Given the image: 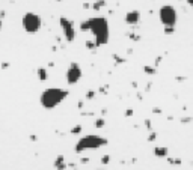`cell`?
<instances>
[{
  "mask_svg": "<svg viewBox=\"0 0 193 170\" xmlns=\"http://www.w3.org/2000/svg\"><path fill=\"white\" fill-rule=\"evenodd\" d=\"M109 163H110V155H103L101 157V164L103 166H107Z\"/></svg>",
  "mask_w": 193,
  "mask_h": 170,
  "instance_id": "ac0fdd59",
  "label": "cell"
},
{
  "mask_svg": "<svg viewBox=\"0 0 193 170\" xmlns=\"http://www.w3.org/2000/svg\"><path fill=\"white\" fill-rule=\"evenodd\" d=\"M59 24H60V29H62V33H64V38L68 41V42H73L76 39V29H74V23L67 18V17H60L59 18Z\"/></svg>",
  "mask_w": 193,
  "mask_h": 170,
  "instance_id": "52a82bcc",
  "label": "cell"
},
{
  "mask_svg": "<svg viewBox=\"0 0 193 170\" xmlns=\"http://www.w3.org/2000/svg\"><path fill=\"white\" fill-rule=\"evenodd\" d=\"M145 127H146V129H148L150 132L153 131V127H151V121H150V119H145Z\"/></svg>",
  "mask_w": 193,
  "mask_h": 170,
  "instance_id": "603a6c76",
  "label": "cell"
},
{
  "mask_svg": "<svg viewBox=\"0 0 193 170\" xmlns=\"http://www.w3.org/2000/svg\"><path fill=\"white\" fill-rule=\"evenodd\" d=\"M81 131H83V127H81L80 124H76L74 127L70 129V134H73V135H78V134H81Z\"/></svg>",
  "mask_w": 193,
  "mask_h": 170,
  "instance_id": "7c38bea8",
  "label": "cell"
},
{
  "mask_svg": "<svg viewBox=\"0 0 193 170\" xmlns=\"http://www.w3.org/2000/svg\"><path fill=\"white\" fill-rule=\"evenodd\" d=\"M106 145H107V138H104L98 134H86L76 143L74 151L77 154H81L84 151H95V149L106 146Z\"/></svg>",
  "mask_w": 193,
  "mask_h": 170,
  "instance_id": "3957f363",
  "label": "cell"
},
{
  "mask_svg": "<svg viewBox=\"0 0 193 170\" xmlns=\"http://www.w3.org/2000/svg\"><path fill=\"white\" fill-rule=\"evenodd\" d=\"M155 138H157V134H155L154 131H151V132H150V135H148V138H146V140H148V142H154Z\"/></svg>",
  "mask_w": 193,
  "mask_h": 170,
  "instance_id": "7402d4cb",
  "label": "cell"
},
{
  "mask_svg": "<svg viewBox=\"0 0 193 170\" xmlns=\"http://www.w3.org/2000/svg\"><path fill=\"white\" fill-rule=\"evenodd\" d=\"M53 166H54V169H56V170H67V169H68V164H67V161H65V157H64V155H57V157L54 158Z\"/></svg>",
  "mask_w": 193,
  "mask_h": 170,
  "instance_id": "9c48e42d",
  "label": "cell"
},
{
  "mask_svg": "<svg viewBox=\"0 0 193 170\" xmlns=\"http://www.w3.org/2000/svg\"><path fill=\"white\" fill-rule=\"evenodd\" d=\"M158 18H160V23L166 27H175L177 26V21H178V12L174 6L171 5H163L160 9H158Z\"/></svg>",
  "mask_w": 193,
  "mask_h": 170,
  "instance_id": "277c9868",
  "label": "cell"
},
{
  "mask_svg": "<svg viewBox=\"0 0 193 170\" xmlns=\"http://www.w3.org/2000/svg\"><path fill=\"white\" fill-rule=\"evenodd\" d=\"M2 26H3V20L0 18V30H2Z\"/></svg>",
  "mask_w": 193,
  "mask_h": 170,
  "instance_id": "f546056e",
  "label": "cell"
},
{
  "mask_svg": "<svg viewBox=\"0 0 193 170\" xmlns=\"http://www.w3.org/2000/svg\"><path fill=\"white\" fill-rule=\"evenodd\" d=\"M143 72H145V74H148V75H155L157 69H155V66H151V65H145V66H143Z\"/></svg>",
  "mask_w": 193,
  "mask_h": 170,
  "instance_id": "4fadbf2b",
  "label": "cell"
},
{
  "mask_svg": "<svg viewBox=\"0 0 193 170\" xmlns=\"http://www.w3.org/2000/svg\"><path fill=\"white\" fill-rule=\"evenodd\" d=\"M95 95H97V92H95V90H88V92H86L84 99H88V101H89V99H94V98H95Z\"/></svg>",
  "mask_w": 193,
  "mask_h": 170,
  "instance_id": "e0dca14e",
  "label": "cell"
},
{
  "mask_svg": "<svg viewBox=\"0 0 193 170\" xmlns=\"http://www.w3.org/2000/svg\"><path fill=\"white\" fill-rule=\"evenodd\" d=\"M30 140H32V142H36V140H38L36 134H30Z\"/></svg>",
  "mask_w": 193,
  "mask_h": 170,
  "instance_id": "4316f807",
  "label": "cell"
},
{
  "mask_svg": "<svg viewBox=\"0 0 193 170\" xmlns=\"http://www.w3.org/2000/svg\"><path fill=\"white\" fill-rule=\"evenodd\" d=\"M163 32H164V35H172V33H175V27H163Z\"/></svg>",
  "mask_w": 193,
  "mask_h": 170,
  "instance_id": "d6986e66",
  "label": "cell"
},
{
  "mask_svg": "<svg viewBox=\"0 0 193 170\" xmlns=\"http://www.w3.org/2000/svg\"><path fill=\"white\" fill-rule=\"evenodd\" d=\"M68 90L62 89V87H47L41 96H39V102L45 110H53L57 105H60L64 102V99H67L68 96Z\"/></svg>",
  "mask_w": 193,
  "mask_h": 170,
  "instance_id": "7a4b0ae2",
  "label": "cell"
},
{
  "mask_svg": "<svg viewBox=\"0 0 193 170\" xmlns=\"http://www.w3.org/2000/svg\"><path fill=\"white\" fill-rule=\"evenodd\" d=\"M80 163H81V164H88V163H89V158H88V157H83V158L80 160Z\"/></svg>",
  "mask_w": 193,
  "mask_h": 170,
  "instance_id": "d4e9b609",
  "label": "cell"
},
{
  "mask_svg": "<svg viewBox=\"0 0 193 170\" xmlns=\"http://www.w3.org/2000/svg\"><path fill=\"white\" fill-rule=\"evenodd\" d=\"M166 160H167V163L172 164V166H181V164H183V161H181L180 158H171V157H167Z\"/></svg>",
  "mask_w": 193,
  "mask_h": 170,
  "instance_id": "9a60e30c",
  "label": "cell"
},
{
  "mask_svg": "<svg viewBox=\"0 0 193 170\" xmlns=\"http://www.w3.org/2000/svg\"><path fill=\"white\" fill-rule=\"evenodd\" d=\"M21 24H23V29H24L27 33L33 35V33H38L39 30H41V27H42V20H41V17H39L38 14H35V12H26V14L23 15Z\"/></svg>",
  "mask_w": 193,
  "mask_h": 170,
  "instance_id": "5b68a950",
  "label": "cell"
},
{
  "mask_svg": "<svg viewBox=\"0 0 193 170\" xmlns=\"http://www.w3.org/2000/svg\"><path fill=\"white\" fill-rule=\"evenodd\" d=\"M36 74H38V80H39V82H47V78H48V72H47V68H44V66H39L38 69H36Z\"/></svg>",
  "mask_w": 193,
  "mask_h": 170,
  "instance_id": "8fae6325",
  "label": "cell"
},
{
  "mask_svg": "<svg viewBox=\"0 0 193 170\" xmlns=\"http://www.w3.org/2000/svg\"><path fill=\"white\" fill-rule=\"evenodd\" d=\"M154 157L157 158H167L169 157V149L166 146H155L154 148Z\"/></svg>",
  "mask_w": 193,
  "mask_h": 170,
  "instance_id": "30bf717a",
  "label": "cell"
},
{
  "mask_svg": "<svg viewBox=\"0 0 193 170\" xmlns=\"http://www.w3.org/2000/svg\"><path fill=\"white\" fill-rule=\"evenodd\" d=\"M124 115H125V116H128V118H130V116H133V115H134V113H133V110H131V108H128V110H125V113H124Z\"/></svg>",
  "mask_w": 193,
  "mask_h": 170,
  "instance_id": "cb8c5ba5",
  "label": "cell"
},
{
  "mask_svg": "<svg viewBox=\"0 0 193 170\" xmlns=\"http://www.w3.org/2000/svg\"><path fill=\"white\" fill-rule=\"evenodd\" d=\"M192 121H193V118H189V116H187V118H181V119H180V122H181V124H192Z\"/></svg>",
  "mask_w": 193,
  "mask_h": 170,
  "instance_id": "44dd1931",
  "label": "cell"
},
{
  "mask_svg": "<svg viewBox=\"0 0 193 170\" xmlns=\"http://www.w3.org/2000/svg\"><path fill=\"white\" fill-rule=\"evenodd\" d=\"M104 6H106V2H104V0H97L95 5H92V9H94V11H100V9L104 8Z\"/></svg>",
  "mask_w": 193,
  "mask_h": 170,
  "instance_id": "5bb4252c",
  "label": "cell"
},
{
  "mask_svg": "<svg viewBox=\"0 0 193 170\" xmlns=\"http://www.w3.org/2000/svg\"><path fill=\"white\" fill-rule=\"evenodd\" d=\"M186 2H187V3H189V5L193 8V0H186Z\"/></svg>",
  "mask_w": 193,
  "mask_h": 170,
  "instance_id": "f1b7e54d",
  "label": "cell"
},
{
  "mask_svg": "<svg viewBox=\"0 0 193 170\" xmlns=\"http://www.w3.org/2000/svg\"><path fill=\"white\" fill-rule=\"evenodd\" d=\"M81 75H83V71H81L80 65H78L77 62H71L70 66H68V69H67V72H65L67 83L71 86L77 85L78 82H80V78H81Z\"/></svg>",
  "mask_w": 193,
  "mask_h": 170,
  "instance_id": "8992f818",
  "label": "cell"
},
{
  "mask_svg": "<svg viewBox=\"0 0 193 170\" xmlns=\"http://www.w3.org/2000/svg\"><path fill=\"white\" fill-rule=\"evenodd\" d=\"M125 23L127 24H130V26H136L139 21H140V12L139 11H130V12H127L125 14Z\"/></svg>",
  "mask_w": 193,
  "mask_h": 170,
  "instance_id": "ba28073f",
  "label": "cell"
},
{
  "mask_svg": "<svg viewBox=\"0 0 193 170\" xmlns=\"http://www.w3.org/2000/svg\"><path fill=\"white\" fill-rule=\"evenodd\" d=\"M77 107H78V108H83V101H80V102H77Z\"/></svg>",
  "mask_w": 193,
  "mask_h": 170,
  "instance_id": "83f0119b",
  "label": "cell"
},
{
  "mask_svg": "<svg viewBox=\"0 0 193 170\" xmlns=\"http://www.w3.org/2000/svg\"><path fill=\"white\" fill-rule=\"evenodd\" d=\"M153 113H155V115H160V113H161V110H160L158 107H154V108H153Z\"/></svg>",
  "mask_w": 193,
  "mask_h": 170,
  "instance_id": "484cf974",
  "label": "cell"
},
{
  "mask_svg": "<svg viewBox=\"0 0 193 170\" xmlns=\"http://www.w3.org/2000/svg\"><path fill=\"white\" fill-rule=\"evenodd\" d=\"M86 47L91 48V50H95V48H97V44H95V41H94V42H92V41H86Z\"/></svg>",
  "mask_w": 193,
  "mask_h": 170,
  "instance_id": "ffe728a7",
  "label": "cell"
},
{
  "mask_svg": "<svg viewBox=\"0 0 193 170\" xmlns=\"http://www.w3.org/2000/svg\"><path fill=\"white\" fill-rule=\"evenodd\" d=\"M95 128L97 129H101V128H104V125H106V121H104V118H98L97 121H95Z\"/></svg>",
  "mask_w": 193,
  "mask_h": 170,
  "instance_id": "2e32d148",
  "label": "cell"
},
{
  "mask_svg": "<svg viewBox=\"0 0 193 170\" xmlns=\"http://www.w3.org/2000/svg\"><path fill=\"white\" fill-rule=\"evenodd\" d=\"M89 23V32L94 35V41L97 44V47L106 45L109 42V36H110V29H109V21L106 17H92L88 18Z\"/></svg>",
  "mask_w": 193,
  "mask_h": 170,
  "instance_id": "6da1fadb",
  "label": "cell"
},
{
  "mask_svg": "<svg viewBox=\"0 0 193 170\" xmlns=\"http://www.w3.org/2000/svg\"><path fill=\"white\" fill-rule=\"evenodd\" d=\"M74 170H78V169H74Z\"/></svg>",
  "mask_w": 193,
  "mask_h": 170,
  "instance_id": "4dcf8cb0",
  "label": "cell"
}]
</instances>
